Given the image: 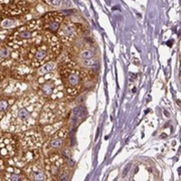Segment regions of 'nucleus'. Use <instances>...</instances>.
<instances>
[{
    "instance_id": "obj_1",
    "label": "nucleus",
    "mask_w": 181,
    "mask_h": 181,
    "mask_svg": "<svg viewBox=\"0 0 181 181\" xmlns=\"http://www.w3.org/2000/svg\"><path fill=\"white\" fill-rule=\"evenodd\" d=\"M43 100L39 95L27 94L13 103L0 122L2 129L13 133L29 130L38 121Z\"/></svg>"
},
{
    "instance_id": "obj_2",
    "label": "nucleus",
    "mask_w": 181,
    "mask_h": 181,
    "mask_svg": "<svg viewBox=\"0 0 181 181\" xmlns=\"http://www.w3.org/2000/svg\"><path fill=\"white\" fill-rule=\"evenodd\" d=\"M42 23L40 19H33L22 24L6 37V45L23 53L42 40Z\"/></svg>"
},
{
    "instance_id": "obj_3",
    "label": "nucleus",
    "mask_w": 181,
    "mask_h": 181,
    "mask_svg": "<svg viewBox=\"0 0 181 181\" xmlns=\"http://www.w3.org/2000/svg\"><path fill=\"white\" fill-rule=\"evenodd\" d=\"M61 53V42L54 33L43 30L42 40L27 51V61L33 69L40 68L42 64L58 58Z\"/></svg>"
},
{
    "instance_id": "obj_4",
    "label": "nucleus",
    "mask_w": 181,
    "mask_h": 181,
    "mask_svg": "<svg viewBox=\"0 0 181 181\" xmlns=\"http://www.w3.org/2000/svg\"><path fill=\"white\" fill-rule=\"evenodd\" d=\"M58 74L64 86L66 94L72 98L79 95L84 82L82 72L69 55L63 56Z\"/></svg>"
},
{
    "instance_id": "obj_5",
    "label": "nucleus",
    "mask_w": 181,
    "mask_h": 181,
    "mask_svg": "<svg viewBox=\"0 0 181 181\" xmlns=\"http://www.w3.org/2000/svg\"><path fill=\"white\" fill-rule=\"evenodd\" d=\"M37 82L39 85V96L48 100H63L66 90L58 72L51 71L43 74H38Z\"/></svg>"
},
{
    "instance_id": "obj_6",
    "label": "nucleus",
    "mask_w": 181,
    "mask_h": 181,
    "mask_svg": "<svg viewBox=\"0 0 181 181\" xmlns=\"http://www.w3.org/2000/svg\"><path fill=\"white\" fill-rule=\"evenodd\" d=\"M68 112V106L63 100H48L42 106L38 122L40 125L45 126L63 120Z\"/></svg>"
},
{
    "instance_id": "obj_7",
    "label": "nucleus",
    "mask_w": 181,
    "mask_h": 181,
    "mask_svg": "<svg viewBox=\"0 0 181 181\" xmlns=\"http://www.w3.org/2000/svg\"><path fill=\"white\" fill-rule=\"evenodd\" d=\"M45 170L48 179H59L66 171V161L59 154L51 153L45 159Z\"/></svg>"
},
{
    "instance_id": "obj_8",
    "label": "nucleus",
    "mask_w": 181,
    "mask_h": 181,
    "mask_svg": "<svg viewBox=\"0 0 181 181\" xmlns=\"http://www.w3.org/2000/svg\"><path fill=\"white\" fill-rule=\"evenodd\" d=\"M69 136V131L66 126L58 130L54 134L50 136L48 140L42 145L43 151L46 154L54 153L53 151H58V150L63 149L66 145V139Z\"/></svg>"
},
{
    "instance_id": "obj_9",
    "label": "nucleus",
    "mask_w": 181,
    "mask_h": 181,
    "mask_svg": "<svg viewBox=\"0 0 181 181\" xmlns=\"http://www.w3.org/2000/svg\"><path fill=\"white\" fill-rule=\"evenodd\" d=\"M79 30L80 28L76 23H74L69 19L63 20L58 30L56 31V33H58L56 36L63 45L69 46L76 40L77 36L79 34Z\"/></svg>"
},
{
    "instance_id": "obj_10",
    "label": "nucleus",
    "mask_w": 181,
    "mask_h": 181,
    "mask_svg": "<svg viewBox=\"0 0 181 181\" xmlns=\"http://www.w3.org/2000/svg\"><path fill=\"white\" fill-rule=\"evenodd\" d=\"M24 59L21 51L10 47L9 45H0V68H12Z\"/></svg>"
},
{
    "instance_id": "obj_11",
    "label": "nucleus",
    "mask_w": 181,
    "mask_h": 181,
    "mask_svg": "<svg viewBox=\"0 0 181 181\" xmlns=\"http://www.w3.org/2000/svg\"><path fill=\"white\" fill-rule=\"evenodd\" d=\"M17 144L14 137L9 133L0 132V158H11L15 156Z\"/></svg>"
},
{
    "instance_id": "obj_12",
    "label": "nucleus",
    "mask_w": 181,
    "mask_h": 181,
    "mask_svg": "<svg viewBox=\"0 0 181 181\" xmlns=\"http://www.w3.org/2000/svg\"><path fill=\"white\" fill-rule=\"evenodd\" d=\"M26 88L27 85L24 82H20L17 80H6L0 84V94L7 97L16 98L22 95Z\"/></svg>"
},
{
    "instance_id": "obj_13",
    "label": "nucleus",
    "mask_w": 181,
    "mask_h": 181,
    "mask_svg": "<svg viewBox=\"0 0 181 181\" xmlns=\"http://www.w3.org/2000/svg\"><path fill=\"white\" fill-rule=\"evenodd\" d=\"M20 142L24 150L39 149L43 145V137L34 130H26L20 135Z\"/></svg>"
},
{
    "instance_id": "obj_14",
    "label": "nucleus",
    "mask_w": 181,
    "mask_h": 181,
    "mask_svg": "<svg viewBox=\"0 0 181 181\" xmlns=\"http://www.w3.org/2000/svg\"><path fill=\"white\" fill-rule=\"evenodd\" d=\"M41 23H42V29L45 31L55 33L58 30L61 23L63 22V14L58 12H48L45 14L41 18Z\"/></svg>"
},
{
    "instance_id": "obj_15",
    "label": "nucleus",
    "mask_w": 181,
    "mask_h": 181,
    "mask_svg": "<svg viewBox=\"0 0 181 181\" xmlns=\"http://www.w3.org/2000/svg\"><path fill=\"white\" fill-rule=\"evenodd\" d=\"M24 171L26 172L27 176L31 180H45L47 179L45 170L43 169L42 166L38 162H32L26 165Z\"/></svg>"
},
{
    "instance_id": "obj_16",
    "label": "nucleus",
    "mask_w": 181,
    "mask_h": 181,
    "mask_svg": "<svg viewBox=\"0 0 181 181\" xmlns=\"http://www.w3.org/2000/svg\"><path fill=\"white\" fill-rule=\"evenodd\" d=\"M14 74L16 76L18 79H24V77H29L30 74L33 72V69L31 64L28 63L27 61H21L18 63L15 64L14 66H12Z\"/></svg>"
},
{
    "instance_id": "obj_17",
    "label": "nucleus",
    "mask_w": 181,
    "mask_h": 181,
    "mask_svg": "<svg viewBox=\"0 0 181 181\" xmlns=\"http://www.w3.org/2000/svg\"><path fill=\"white\" fill-rule=\"evenodd\" d=\"M16 101V98L13 97H7L2 94H0V122L4 118V116L6 115V113L8 112L13 103Z\"/></svg>"
},
{
    "instance_id": "obj_18",
    "label": "nucleus",
    "mask_w": 181,
    "mask_h": 181,
    "mask_svg": "<svg viewBox=\"0 0 181 181\" xmlns=\"http://www.w3.org/2000/svg\"><path fill=\"white\" fill-rule=\"evenodd\" d=\"M64 124H66V122H64V120H61V121H58V122L55 123H53V124H50V125H45L43 126V133L45 134L46 136H51L53 134L55 133L56 131L59 130L61 128H63V127L64 126Z\"/></svg>"
},
{
    "instance_id": "obj_19",
    "label": "nucleus",
    "mask_w": 181,
    "mask_h": 181,
    "mask_svg": "<svg viewBox=\"0 0 181 181\" xmlns=\"http://www.w3.org/2000/svg\"><path fill=\"white\" fill-rule=\"evenodd\" d=\"M58 64H56L54 61H47L46 63L42 64L40 68H38L37 69V76L38 74H46L48 72H51V71H54L56 69Z\"/></svg>"
},
{
    "instance_id": "obj_20",
    "label": "nucleus",
    "mask_w": 181,
    "mask_h": 181,
    "mask_svg": "<svg viewBox=\"0 0 181 181\" xmlns=\"http://www.w3.org/2000/svg\"><path fill=\"white\" fill-rule=\"evenodd\" d=\"M14 24H15L14 19H12V18H6V19L1 21V23H0V27L4 28V29H8V28L13 26Z\"/></svg>"
},
{
    "instance_id": "obj_21",
    "label": "nucleus",
    "mask_w": 181,
    "mask_h": 181,
    "mask_svg": "<svg viewBox=\"0 0 181 181\" xmlns=\"http://www.w3.org/2000/svg\"><path fill=\"white\" fill-rule=\"evenodd\" d=\"M61 0H45L46 3L48 5H51V6H53V7L59 6V5H61Z\"/></svg>"
},
{
    "instance_id": "obj_22",
    "label": "nucleus",
    "mask_w": 181,
    "mask_h": 181,
    "mask_svg": "<svg viewBox=\"0 0 181 181\" xmlns=\"http://www.w3.org/2000/svg\"><path fill=\"white\" fill-rule=\"evenodd\" d=\"M5 170V162L2 158H0V174Z\"/></svg>"
},
{
    "instance_id": "obj_23",
    "label": "nucleus",
    "mask_w": 181,
    "mask_h": 181,
    "mask_svg": "<svg viewBox=\"0 0 181 181\" xmlns=\"http://www.w3.org/2000/svg\"><path fill=\"white\" fill-rule=\"evenodd\" d=\"M2 79V72H1V69H0V80Z\"/></svg>"
}]
</instances>
